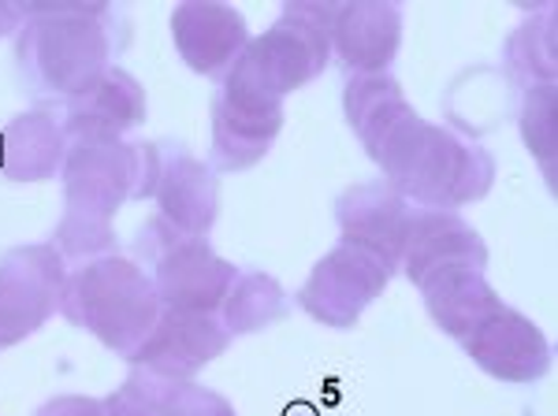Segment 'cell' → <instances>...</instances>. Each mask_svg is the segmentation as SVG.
<instances>
[{
    "label": "cell",
    "mask_w": 558,
    "mask_h": 416,
    "mask_svg": "<svg viewBox=\"0 0 558 416\" xmlns=\"http://www.w3.org/2000/svg\"><path fill=\"white\" fill-rule=\"evenodd\" d=\"M357 142L384 171V183L399 189L413 208L458 212L484 201L499 175L488 149L428 123L407 97L376 108L357 131Z\"/></svg>",
    "instance_id": "obj_1"
},
{
    "label": "cell",
    "mask_w": 558,
    "mask_h": 416,
    "mask_svg": "<svg viewBox=\"0 0 558 416\" xmlns=\"http://www.w3.org/2000/svg\"><path fill=\"white\" fill-rule=\"evenodd\" d=\"M165 152L157 142L123 138H78L68 142L60 168L64 216L49 246L64 260H94L116 253V216L128 201H149L157 194Z\"/></svg>",
    "instance_id": "obj_2"
},
{
    "label": "cell",
    "mask_w": 558,
    "mask_h": 416,
    "mask_svg": "<svg viewBox=\"0 0 558 416\" xmlns=\"http://www.w3.org/2000/svg\"><path fill=\"white\" fill-rule=\"evenodd\" d=\"M60 316L71 328L94 334L108 354L128 360L157 323L160 297L149 268L123 253H105L68 268Z\"/></svg>",
    "instance_id": "obj_3"
},
{
    "label": "cell",
    "mask_w": 558,
    "mask_h": 416,
    "mask_svg": "<svg viewBox=\"0 0 558 416\" xmlns=\"http://www.w3.org/2000/svg\"><path fill=\"white\" fill-rule=\"evenodd\" d=\"M331 60V34L279 12L265 34H254L220 78V101L239 112H283V101L310 86Z\"/></svg>",
    "instance_id": "obj_4"
},
{
    "label": "cell",
    "mask_w": 558,
    "mask_h": 416,
    "mask_svg": "<svg viewBox=\"0 0 558 416\" xmlns=\"http://www.w3.org/2000/svg\"><path fill=\"white\" fill-rule=\"evenodd\" d=\"M112 38L97 15L68 20H26L15 34V71L23 86L45 101L68 105L108 68Z\"/></svg>",
    "instance_id": "obj_5"
},
{
    "label": "cell",
    "mask_w": 558,
    "mask_h": 416,
    "mask_svg": "<svg viewBox=\"0 0 558 416\" xmlns=\"http://www.w3.org/2000/svg\"><path fill=\"white\" fill-rule=\"evenodd\" d=\"M142 234L153 238H138V253L149 260V276L153 286H157L160 309L197 316L220 313V305L228 302L231 286L239 279V268L228 257H220L209 238H183L175 231L157 238L153 228H146Z\"/></svg>",
    "instance_id": "obj_6"
},
{
    "label": "cell",
    "mask_w": 558,
    "mask_h": 416,
    "mask_svg": "<svg viewBox=\"0 0 558 416\" xmlns=\"http://www.w3.org/2000/svg\"><path fill=\"white\" fill-rule=\"evenodd\" d=\"M68 260L49 242L0 253V354L31 339L60 313Z\"/></svg>",
    "instance_id": "obj_7"
},
{
    "label": "cell",
    "mask_w": 558,
    "mask_h": 416,
    "mask_svg": "<svg viewBox=\"0 0 558 416\" xmlns=\"http://www.w3.org/2000/svg\"><path fill=\"white\" fill-rule=\"evenodd\" d=\"M391 271L368 253L343 246L328 249L317 265L310 268L305 283L299 286V309L317 320L328 331H350L362 323L368 305L380 302V294L391 283Z\"/></svg>",
    "instance_id": "obj_8"
},
{
    "label": "cell",
    "mask_w": 558,
    "mask_h": 416,
    "mask_svg": "<svg viewBox=\"0 0 558 416\" xmlns=\"http://www.w3.org/2000/svg\"><path fill=\"white\" fill-rule=\"evenodd\" d=\"M462 350L484 376L514 387L544 379L555 360L551 339L544 334V328L536 320H529L525 313L510 309L507 302L465 334Z\"/></svg>",
    "instance_id": "obj_9"
},
{
    "label": "cell",
    "mask_w": 558,
    "mask_h": 416,
    "mask_svg": "<svg viewBox=\"0 0 558 416\" xmlns=\"http://www.w3.org/2000/svg\"><path fill=\"white\" fill-rule=\"evenodd\" d=\"M336 223L343 246L368 253L391 276H399L402 249H407L410 223H413V205L399 189L387 186L384 179L347 186L336 197Z\"/></svg>",
    "instance_id": "obj_10"
},
{
    "label": "cell",
    "mask_w": 558,
    "mask_h": 416,
    "mask_svg": "<svg viewBox=\"0 0 558 416\" xmlns=\"http://www.w3.org/2000/svg\"><path fill=\"white\" fill-rule=\"evenodd\" d=\"M228 346L231 334L220 323V316L160 309L153 331L138 342L128 365L168 379V383H191L202 368H209L216 357L228 354Z\"/></svg>",
    "instance_id": "obj_11"
},
{
    "label": "cell",
    "mask_w": 558,
    "mask_h": 416,
    "mask_svg": "<svg viewBox=\"0 0 558 416\" xmlns=\"http://www.w3.org/2000/svg\"><path fill=\"white\" fill-rule=\"evenodd\" d=\"M172 41L175 52L194 75L220 83L228 68L239 60L246 41L254 38L246 26V15L231 4H216V0H186L172 12Z\"/></svg>",
    "instance_id": "obj_12"
},
{
    "label": "cell",
    "mask_w": 558,
    "mask_h": 416,
    "mask_svg": "<svg viewBox=\"0 0 558 416\" xmlns=\"http://www.w3.org/2000/svg\"><path fill=\"white\" fill-rule=\"evenodd\" d=\"M488 242L473 223H465L458 212H444V208H421L413 212L399 276H407L410 286H417L444 268H488Z\"/></svg>",
    "instance_id": "obj_13"
},
{
    "label": "cell",
    "mask_w": 558,
    "mask_h": 416,
    "mask_svg": "<svg viewBox=\"0 0 558 416\" xmlns=\"http://www.w3.org/2000/svg\"><path fill=\"white\" fill-rule=\"evenodd\" d=\"M149 115L146 86L120 63H108L101 75L64 105L68 142L78 138H123Z\"/></svg>",
    "instance_id": "obj_14"
},
{
    "label": "cell",
    "mask_w": 558,
    "mask_h": 416,
    "mask_svg": "<svg viewBox=\"0 0 558 416\" xmlns=\"http://www.w3.org/2000/svg\"><path fill=\"white\" fill-rule=\"evenodd\" d=\"M402 49V12L384 0H343L331 26V57L350 75H384Z\"/></svg>",
    "instance_id": "obj_15"
},
{
    "label": "cell",
    "mask_w": 558,
    "mask_h": 416,
    "mask_svg": "<svg viewBox=\"0 0 558 416\" xmlns=\"http://www.w3.org/2000/svg\"><path fill=\"white\" fill-rule=\"evenodd\" d=\"M157 220L183 238H209L220 220V175L194 152H168L157 183Z\"/></svg>",
    "instance_id": "obj_16"
},
{
    "label": "cell",
    "mask_w": 558,
    "mask_h": 416,
    "mask_svg": "<svg viewBox=\"0 0 558 416\" xmlns=\"http://www.w3.org/2000/svg\"><path fill=\"white\" fill-rule=\"evenodd\" d=\"M68 157V131L52 108H31L0 131V175L15 186H38L60 175Z\"/></svg>",
    "instance_id": "obj_17"
},
{
    "label": "cell",
    "mask_w": 558,
    "mask_h": 416,
    "mask_svg": "<svg viewBox=\"0 0 558 416\" xmlns=\"http://www.w3.org/2000/svg\"><path fill=\"white\" fill-rule=\"evenodd\" d=\"M417 294L425 302L428 320L454 342H462L476 323H484L502 305L484 268H444L417 283Z\"/></svg>",
    "instance_id": "obj_18"
},
{
    "label": "cell",
    "mask_w": 558,
    "mask_h": 416,
    "mask_svg": "<svg viewBox=\"0 0 558 416\" xmlns=\"http://www.w3.org/2000/svg\"><path fill=\"white\" fill-rule=\"evenodd\" d=\"M283 134V112L250 115L231 108L216 97L213 101V146H209V168L220 171H250L272 152V146Z\"/></svg>",
    "instance_id": "obj_19"
},
{
    "label": "cell",
    "mask_w": 558,
    "mask_h": 416,
    "mask_svg": "<svg viewBox=\"0 0 558 416\" xmlns=\"http://www.w3.org/2000/svg\"><path fill=\"white\" fill-rule=\"evenodd\" d=\"M510 78L521 86H555L558 78V12L547 4L544 12L525 15L502 45Z\"/></svg>",
    "instance_id": "obj_20"
},
{
    "label": "cell",
    "mask_w": 558,
    "mask_h": 416,
    "mask_svg": "<svg viewBox=\"0 0 558 416\" xmlns=\"http://www.w3.org/2000/svg\"><path fill=\"white\" fill-rule=\"evenodd\" d=\"M220 323L228 328V334H254L268 323L283 320L287 316V294L283 286L276 283L265 271H250V276H239L235 286H231L228 302L220 305Z\"/></svg>",
    "instance_id": "obj_21"
},
{
    "label": "cell",
    "mask_w": 558,
    "mask_h": 416,
    "mask_svg": "<svg viewBox=\"0 0 558 416\" xmlns=\"http://www.w3.org/2000/svg\"><path fill=\"white\" fill-rule=\"evenodd\" d=\"M521 146L539 168L544 186L555 194V164H558V86H529L518 108Z\"/></svg>",
    "instance_id": "obj_22"
},
{
    "label": "cell",
    "mask_w": 558,
    "mask_h": 416,
    "mask_svg": "<svg viewBox=\"0 0 558 416\" xmlns=\"http://www.w3.org/2000/svg\"><path fill=\"white\" fill-rule=\"evenodd\" d=\"M168 387H172L168 379L149 376V372H142V368H131V376L108 397H101L105 416H160L165 413Z\"/></svg>",
    "instance_id": "obj_23"
},
{
    "label": "cell",
    "mask_w": 558,
    "mask_h": 416,
    "mask_svg": "<svg viewBox=\"0 0 558 416\" xmlns=\"http://www.w3.org/2000/svg\"><path fill=\"white\" fill-rule=\"evenodd\" d=\"M399 97H407V94H402V83L391 71H384V75H350L343 86V120L350 131L357 134L376 108L387 101H399Z\"/></svg>",
    "instance_id": "obj_24"
},
{
    "label": "cell",
    "mask_w": 558,
    "mask_h": 416,
    "mask_svg": "<svg viewBox=\"0 0 558 416\" xmlns=\"http://www.w3.org/2000/svg\"><path fill=\"white\" fill-rule=\"evenodd\" d=\"M160 416H239L235 405L220 391L202 383H172L165 394V413Z\"/></svg>",
    "instance_id": "obj_25"
},
{
    "label": "cell",
    "mask_w": 558,
    "mask_h": 416,
    "mask_svg": "<svg viewBox=\"0 0 558 416\" xmlns=\"http://www.w3.org/2000/svg\"><path fill=\"white\" fill-rule=\"evenodd\" d=\"M34 416H105V402L89 394H57L41 402Z\"/></svg>",
    "instance_id": "obj_26"
},
{
    "label": "cell",
    "mask_w": 558,
    "mask_h": 416,
    "mask_svg": "<svg viewBox=\"0 0 558 416\" xmlns=\"http://www.w3.org/2000/svg\"><path fill=\"white\" fill-rule=\"evenodd\" d=\"M23 8L20 4H4L0 0V38H12V34L23 30Z\"/></svg>",
    "instance_id": "obj_27"
}]
</instances>
